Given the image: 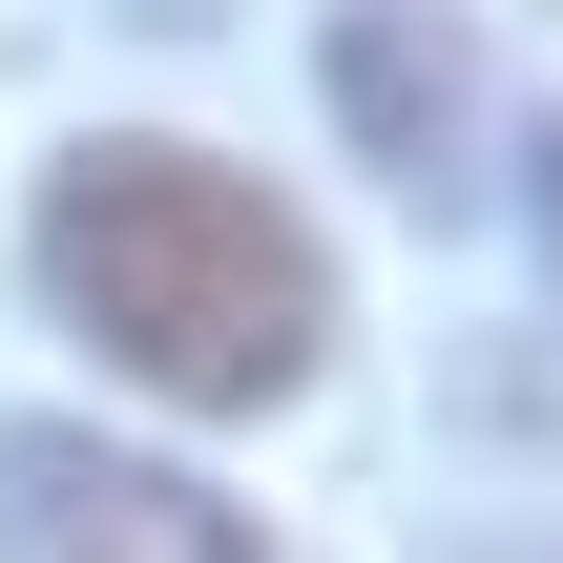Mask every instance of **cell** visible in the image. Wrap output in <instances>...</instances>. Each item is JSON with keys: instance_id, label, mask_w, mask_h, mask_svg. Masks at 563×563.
I'll use <instances>...</instances> for the list:
<instances>
[{"instance_id": "1", "label": "cell", "mask_w": 563, "mask_h": 563, "mask_svg": "<svg viewBox=\"0 0 563 563\" xmlns=\"http://www.w3.org/2000/svg\"><path fill=\"white\" fill-rule=\"evenodd\" d=\"M21 251H42V313H63L125 397H167V418H272V397L334 355V251H313L251 167L167 146V125L63 146Z\"/></svg>"}, {"instance_id": "2", "label": "cell", "mask_w": 563, "mask_h": 563, "mask_svg": "<svg viewBox=\"0 0 563 563\" xmlns=\"http://www.w3.org/2000/svg\"><path fill=\"white\" fill-rule=\"evenodd\" d=\"M0 563H272L188 460H125L84 418H0Z\"/></svg>"}, {"instance_id": "3", "label": "cell", "mask_w": 563, "mask_h": 563, "mask_svg": "<svg viewBox=\"0 0 563 563\" xmlns=\"http://www.w3.org/2000/svg\"><path fill=\"white\" fill-rule=\"evenodd\" d=\"M334 104L397 188H481V42L460 0H334Z\"/></svg>"}, {"instance_id": "4", "label": "cell", "mask_w": 563, "mask_h": 563, "mask_svg": "<svg viewBox=\"0 0 563 563\" xmlns=\"http://www.w3.org/2000/svg\"><path fill=\"white\" fill-rule=\"evenodd\" d=\"M543 272H563V125H543Z\"/></svg>"}, {"instance_id": "5", "label": "cell", "mask_w": 563, "mask_h": 563, "mask_svg": "<svg viewBox=\"0 0 563 563\" xmlns=\"http://www.w3.org/2000/svg\"><path fill=\"white\" fill-rule=\"evenodd\" d=\"M501 563H563V543H501Z\"/></svg>"}]
</instances>
